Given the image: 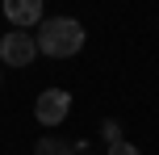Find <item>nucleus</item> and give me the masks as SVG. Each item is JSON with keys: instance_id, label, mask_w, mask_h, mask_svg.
Instances as JSON below:
<instances>
[{"instance_id": "obj_2", "label": "nucleus", "mask_w": 159, "mask_h": 155, "mask_svg": "<svg viewBox=\"0 0 159 155\" xmlns=\"http://www.w3.org/2000/svg\"><path fill=\"white\" fill-rule=\"evenodd\" d=\"M34 55H38V42H34V34H25V30H13L4 42H0V59H4L8 67H30Z\"/></svg>"}, {"instance_id": "obj_1", "label": "nucleus", "mask_w": 159, "mask_h": 155, "mask_svg": "<svg viewBox=\"0 0 159 155\" xmlns=\"http://www.w3.org/2000/svg\"><path fill=\"white\" fill-rule=\"evenodd\" d=\"M38 55H50V59H71L84 50V25L71 21V17H46L38 25Z\"/></svg>"}, {"instance_id": "obj_6", "label": "nucleus", "mask_w": 159, "mask_h": 155, "mask_svg": "<svg viewBox=\"0 0 159 155\" xmlns=\"http://www.w3.org/2000/svg\"><path fill=\"white\" fill-rule=\"evenodd\" d=\"M109 155H143V151H138L134 143H113V147H109Z\"/></svg>"}, {"instance_id": "obj_5", "label": "nucleus", "mask_w": 159, "mask_h": 155, "mask_svg": "<svg viewBox=\"0 0 159 155\" xmlns=\"http://www.w3.org/2000/svg\"><path fill=\"white\" fill-rule=\"evenodd\" d=\"M34 155H71V147L59 139H42V143H34Z\"/></svg>"}, {"instance_id": "obj_4", "label": "nucleus", "mask_w": 159, "mask_h": 155, "mask_svg": "<svg viewBox=\"0 0 159 155\" xmlns=\"http://www.w3.org/2000/svg\"><path fill=\"white\" fill-rule=\"evenodd\" d=\"M4 17L17 30H25V25L42 21V0H4Z\"/></svg>"}, {"instance_id": "obj_3", "label": "nucleus", "mask_w": 159, "mask_h": 155, "mask_svg": "<svg viewBox=\"0 0 159 155\" xmlns=\"http://www.w3.org/2000/svg\"><path fill=\"white\" fill-rule=\"evenodd\" d=\"M34 113H38L42 126H59L67 113H71V92H63V88H46V92L38 97V105H34Z\"/></svg>"}]
</instances>
